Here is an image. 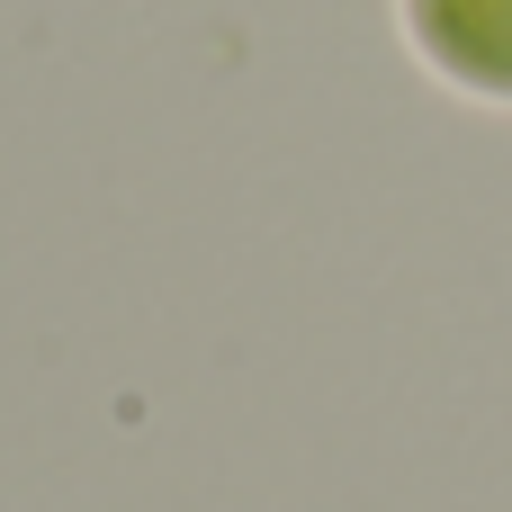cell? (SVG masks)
I'll list each match as a JSON object with an SVG mask.
<instances>
[{"label": "cell", "mask_w": 512, "mask_h": 512, "mask_svg": "<svg viewBox=\"0 0 512 512\" xmlns=\"http://www.w3.org/2000/svg\"><path fill=\"white\" fill-rule=\"evenodd\" d=\"M405 36L450 90L512 108V0H405Z\"/></svg>", "instance_id": "1"}]
</instances>
